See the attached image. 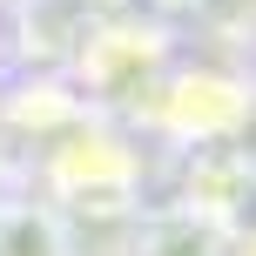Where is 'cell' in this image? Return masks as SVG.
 Here are the masks:
<instances>
[{
  "mask_svg": "<svg viewBox=\"0 0 256 256\" xmlns=\"http://www.w3.org/2000/svg\"><path fill=\"white\" fill-rule=\"evenodd\" d=\"M48 202L61 216H135L148 209L142 196V148L115 135L102 115L74 122L48 142Z\"/></svg>",
  "mask_w": 256,
  "mask_h": 256,
  "instance_id": "1",
  "label": "cell"
},
{
  "mask_svg": "<svg viewBox=\"0 0 256 256\" xmlns=\"http://www.w3.org/2000/svg\"><path fill=\"white\" fill-rule=\"evenodd\" d=\"M256 108V74L236 61H176L155 88L142 128L182 148H209V142H236Z\"/></svg>",
  "mask_w": 256,
  "mask_h": 256,
  "instance_id": "2",
  "label": "cell"
},
{
  "mask_svg": "<svg viewBox=\"0 0 256 256\" xmlns=\"http://www.w3.org/2000/svg\"><path fill=\"white\" fill-rule=\"evenodd\" d=\"M168 68H176V48H168V34L155 20H108L74 54V94L88 102V115L142 122Z\"/></svg>",
  "mask_w": 256,
  "mask_h": 256,
  "instance_id": "3",
  "label": "cell"
},
{
  "mask_svg": "<svg viewBox=\"0 0 256 256\" xmlns=\"http://www.w3.org/2000/svg\"><path fill=\"white\" fill-rule=\"evenodd\" d=\"M176 202L202 209V216H222L243 230L250 202H256V162L243 142H209V148H182L176 162Z\"/></svg>",
  "mask_w": 256,
  "mask_h": 256,
  "instance_id": "4",
  "label": "cell"
},
{
  "mask_svg": "<svg viewBox=\"0 0 256 256\" xmlns=\"http://www.w3.org/2000/svg\"><path fill=\"white\" fill-rule=\"evenodd\" d=\"M135 256H236V222L202 216L189 202H148L135 222Z\"/></svg>",
  "mask_w": 256,
  "mask_h": 256,
  "instance_id": "5",
  "label": "cell"
},
{
  "mask_svg": "<svg viewBox=\"0 0 256 256\" xmlns=\"http://www.w3.org/2000/svg\"><path fill=\"white\" fill-rule=\"evenodd\" d=\"M0 256H81L54 202H0Z\"/></svg>",
  "mask_w": 256,
  "mask_h": 256,
  "instance_id": "6",
  "label": "cell"
},
{
  "mask_svg": "<svg viewBox=\"0 0 256 256\" xmlns=\"http://www.w3.org/2000/svg\"><path fill=\"white\" fill-rule=\"evenodd\" d=\"M236 142H243V148H250V162H256V108H250V122H243V135H236Z\"/></svg>",
  "mask_w": 256,
  "mask_h": 256,
  "instance_id": "7",
  "label": "cell"
},
{
  "mask_svg": "<svg viewBox=\"0 0 256 256\" xmlns=\"http://www.w3.org/2000/svg\"><path fill=\"white\" fill-rule=\"evenodd\" d=\"M236 256H256V230H236Z\"/></svg>",
  "mask_w": 256,
  "mask_h": 256,
  "instance_id": "8",
  "label": "cell"
},
{
  "mask_svg": "<svg viewBox=\"0 0 256 256\" xmlns=\"http://www.w3.org/2000/svg\"><path fill=\"white\" fill-rule=\"evenodd\" d=\"M243 230H256V202H250V216H243Z\"/></svg>",
  "mask_w": 256,
  "mask_h": 256,
  "instance_id": "9",
  "label": "cell"
}]
</instances>
